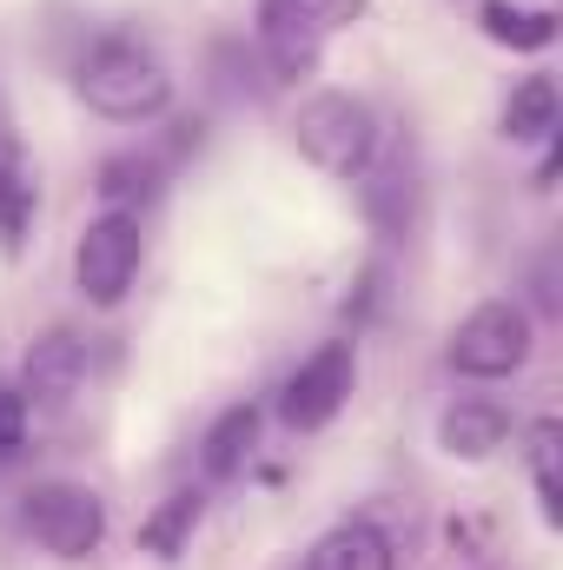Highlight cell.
<instances>
[{"label":"cell","mask_w":563,"mask_h":570,"mask_svg":"<svg viewBox=\"0 0 563 570\" xmlns=\"http://www.w3.org/2000/svg\"><path fill=\"white\" fill-rule=\"evenodd\" d=\"M253 431H259V412H253V405H233V412L213 425V438H206V471H213V478L239 471V458H246Z\"/></svg>","instance_id":"13"},{"label":"cell","mask_w":563,"mask_h":570,"mask_svg":"<svg viewBox=\"0 0 563 570\" xmlns=\"http://www.w3.org/2000/svg\"><path fill=\"white\" fill-rule=\"evenodd\" d=\"M524 358H531V318L511 298H491V305L464 312L457 332H451V365L464 379H511Z\"/></svg>","instance_id":"3"},{"label":"cell","mask_w":563,"mask_h":570,"mask_svg":"<svg viewBox=\"0 0 563 570\" xmlns=\"http://www.w3.org/2000/svg\"><path fill=\"white\" fill-rule=\"evenodd\" d=\"M192 518H199V491H179V498H172V504H166V511H159V518H152V524H146V544H152V551H159V558H172V551H179V538H186V524H192Z\"/></svg>","instance_id":"15"},{"label":"cell","mask_w":563,"mask_h":570,"mask_svg":"<svg viewBox=\"0 0 563 570\" xmlns=\"http://www.w3.org/2000/svg\"><path fill=\"white\" fill-rule=\"evenodd\" d=\"M352 379H358V365H352V345H325V352H312L292 379H285V425L292 431H318L332 425L338 412H345V399H352Z\"/></svg>","instance_id":"6"},{"label":"cell","mask_w":563,"mask_h":570,"mask_svg":"<svg viewBox=\"0 0 563 570\" xmlns=\"http://www.w3.org/2000/svg\"><path fill=\"white\" fill-rule=\"evenodd\" d=\"M80 379H87V352H80L67 332H53L47 345H33V358H27V392H33L40 405L73 399V392H80Z\"/></svg>","instance_id":"8"},{"label":"cell","mask_w":563,"mask_h":570,"mask_svg":"<svg viewBox=\"0 0 563 570\" xmlns=\"http://www.w3.org/2000/svg\"><path fill=\"white\" fill-rule=\"evenodd\" d=\"M292 140L325 173H358L372 140H378V127H372L365 100H352V94H312L298 107V120H292Z\"/></svg>","instance_id":"2"},{"label":"cell","mask_w":563,"mask_h":570,"mask_svg":"<svg viewBox=\"0 0 563 570\" xmlns=\"http://www.w3.org/2000/svg\"><path fill=\"white\" fill-rule=\"evenodd\" d=\"M140 253L146 233L134 213H100L87 233H80V253H73V279L93 305H120L127 285L140 279Z\"/></svg>","instance_id":"5"},{"label":"cell","mask_w":563,"mask_h":570,"mask_svg":"<svg viewBox=\"0 0 563 570\" xmlns=\"http://www.w3.org/2000/svg\"><path fill=\"white\" fill-rule=\"evenodd\" d=\"M531 478H537V504H544V518L557 524V425H551V419L531 431Z\"/></svg>","instance_id":"14"},{"label":"cell","mask_w":563,"mask_h":570,"mask_svg":"<svg viewBox=\"0 0 563 570\" xmlns=\"http://www.w3.org/2000/svg\"><path fill=\"white\" fill-rule=\"evenodd\" d=\"M504 134H511V140H551V134H557V87H551L544 73H531V80L511 94Z\"/></svg>","instance_id":"11"},{"label":"cell","mask_w":563,"mask_h":570,"mask_svg":"<svg viewBox=\"0 0 563 570\" xmlns=\"http://www.w3.org/2000/svg\"><path fill=\"white\" fill-rule=\"evenodd\" d=\"M20 219H27V186L0 173V239H20Z\"/></svg>","instance_id":"17"},{"label":"cell","mask_w":563,"mask_h":570,"mask_svg":"<svg viewBox=\"0 0 563 570\" xmlns=\"http://www.w3.org/2000/svg\"><path fill=\"white\" fill-rule=\"evenodd\" d=\"M73 87H80V100H87L93 114H107V120H152V114L172 100L166 60H159L152 47H140V40H127V33L93 40V47L80 53V67H73Z\"/></svg>","instance_id":"1"},{"label":"cell","mask_w":563,"mask_h":570,"mask_svg":"<svg viewBox=\"0 0 563 570\" xmlns=\"http://www.w3.org/2000/svg\"><path fill=\"white\" fill-rule=\"evenodd\" d=\"M20 524H27V538L40 544V551H53V558H87L93 544H100V531H107V511H100V498L87 491V484H33L27 498H20Z\"/></svg>","instance_id":"4"},{"label":"cell","mask_w":563,"mask_h":570,"mask_svg":"<svg viewBox=\"0 0 563 570\" xmlns=\"http://www.w3.org/2000/svg\"><path fill=\"white\" fill-rule=\"evenodd\" d=\"M358 13H365V0H266V7H259V27H266L279 67H305V60L318 53V40H325L332 27L358 20Z\"/></svg>","instance_id":"7"},{"label":"cell","mask_w":563,"mask_h":570,"mask_svg":"<svg viewBox=\"0 0 563 570\" xmlns=\"http://www.w3.org/2000/svg\"><path fill=\"white\" fill-rule=\"evenodd\" d=\"M305 570H392V544L372 524H338V531H325L312 544Z\"/></svg>","instance_id":"9"},{"label":"cell","mask_w":563,"mask_h":570,"mask_svg":"<svg viewBox=\"0 0 563 570\" xmlns=\"http://www.w3.org/2000/svg\"><path fill=\"white\" fill-rule=\"evenodd\" d=\"M437 438H444V451H451V458H491V451L511 438V419H504L497 405L464 399V405H451V412H444Z\"/></svg>","instance_id":"10"},{"label":"cell","mask_w":563,"mask_h":570,"mask_svg":"<svg viewBox=\"0 0 563 570\" xmlns=\"http://www.w3.org/2000/svg\"><path fill=\"white\" fill-rule=\"evenodd\" d=\"M484 33L504 47H544L557 33V20L544 7H511V0H484Z\"/></svg>","instance_id":"12"},{"label":"cell","mask_w":563,"mask_h":570,"mask_svg":"<svg viewBox=\"0 0 563 570\" xmlns=\"http://www.w3.org/2000/svg\"><path fill=\"white\" fill-rule=\"evenodd\" d=\"M20 444H27V399L0 385V464H13Z\"/></svg>","instance_id":"16"}]
</instances>
